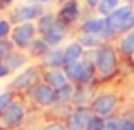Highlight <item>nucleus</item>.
<instances>
[{
  "instance_id": "obj_1",
  "label": "nucleus",
  "mask_w": 134,
  "mask_h": 130,
  "mask_svg": "<svg viewBox=\"0 0 134 130\" xmlns=\"http://www.w3.org/2000/svg\"><path fill=\"white\" fill-rule=\"evenodd\" d=\"M95 67L102 79L114 77L119 69V50L110 43H103L95 51Z\"/></svg>"
},
{
  "instance_id": "obj_2",
  "label": "nucleus",
  "mask_w": 134,
  "mask_h": 130,
  "mask_svg": "<svg viewBox=\"0 0 134 130\" xmlns=\"http://www.w3.org/2000/svg\"><path fill=\"white\" fill-rule=\"evenodd\" d=\"M38 38V28L36 22H24V24H16L12 28L10 38L14 48L19 51H24L31 46V43Z\"/></svg>"
},
{
  "instance_id": "obj_3",
  "label": "nucleus",
  "mask_w": 134,
  "mask_h": 130,
  "mask_svg": "<svg viewBox=\"0 0 134 130\" xmlns=\"http://www.w3.org/2000/svg\"><path fill=\"white\" fill-rule=\"evenodd\" d=\"M90 108H91V111H93L96 116H102V118L114 116L115 110L119 108V96H117V92L107 91V92L96 94L95 99L91 101Z\"/></svg>"
},
{
  "instance_id": "obj_4",
  "label": "nucleus",
  "mask_w": 134,
  "mask_h": 130,
  "mask_svg": "<svg viewBox=\"0 0 134 130\" xmlns=\"http://www.w3.org/2000/svg\"><path fill=\"white\" fill-rule=\"evenodd\" d=\"M41 75H43V72L40 70V67H36V65L28 67L26 70L17 74L16 77L9 82L7 89H10L14 94H16V92H23V91L28 92L29 89H33V87L40 82V77H41Z\"/></svg>"
},
{
  "instance_id": "obj_5",
  "label": "nucleus",
  "mask_w": 134,
  "mask_h": 130,
  "mask_svg": "<svg viewBox=\"0 0 134 130\" xmlns=\"http://www.w3.org/2000/svg\"><path fill=\"white\" fill-rule=\"evenodd\" d=\"M45 14V5L35 4V2H26L10 10V21L16 24L24 22H35Z\"/></svg>"
},
{
  "instance_id": "obj_6",
  "label": "nucleus",
  "mask_w": 134,
  "mask_h": 130,
  "mask_svg": "<svg viewBox=\"0 0 134 130\" xmlns=\"http://www.w3.org/2000/svg\"><path fill=\"white\" fill-rule=\"evenodd\" d=\"M26 120V106L21 99H14L10 106L5 110V113L0 116V122L5 127V130H17L23 127Z\"/></svg>"
},
{
  "instance_id": "obj_7",
  "label": "nucleus",
  "mask_w": 134,
  "mask_h": 130,
  "mask_svg": "<svg viewBox=\"0 0 134 130\" xmlns=\"http://www.w3.org/2000/svg\"><path fill=\"white\" fill-rule=\"evenodd\" d=\"M29 98L33 99L36 106L40 108H52L55 106V89H52L48 84H45L43 81L38 82L33 89L28 91Z\"/></svg>"
},
{
  "instance_id": "obj_8",
  "label": "nucleus",
  "mask_w": 134,
  "mask_h": 130,
  "mask_svg": "<svg viewBox=\"0 0 134 130\" xmlns=\"http://www.w3.org/2000/svg\"><path fill=\"white\" fill-rule=\"evenodd\" d=\"M57 17L67 26H72L76 21H79L81 17V5L77 0H65L64 4H60Z\"/></svg>"
},
{
  "instance_id": "obj_9",
  "label": "nucleus",
  "mask_w": 134,
  "mask_h": 130,
  "mask_svg": "<svg viewBox=\"0 0 134 130\" xmlns=\"http://www.w3.org/2000/svg\"><path fill=\"white\" fill-rule=\"evenodd\" d=\"M67 31H69V26H67V24H64L60 19H57L55 28L50 29V31H47V33H43V34H41V38L45 40V43H47L50 48H59L60 45H62V41L65 40Z\"/></svg>"
},
{
  "instance_id": "obj_10",
  "label": "nucleus",
  "mask_w": 134,
  "mask_h": 130,
  "mask_svg": "<svg viewBox=\"0 0 134 130\" xmlns=\"http://www.w3.org/2000/svg\"><path fill=\"white\" fill-rule=\"evenodd\" d=\"M134 12V7H132V4H129V2H126V4H122L119 9H115L114 12H112L108 17H105L107 19V22L110 24L112 28L115 29V31H120V28L124 26V22H126L127 19L131 17V14Z\"/></svg>"
},
{
  "instance_id": "obj_11",
  "label": "nucleus",
  "mask_w": 134,
  "mask_h": 130,
  "mask_svg": "<svg viewBox=\"0 0 134 130\" xmlns=\"http://www.w3.org/2000/svg\"><path fill=\"white\" fill-rule=\"evenodd\" d=\"M41 79H43L45 84H48L52 89H55V91L69 84V79H67V75L64 74L62 69H50V70H43Z\"/></svg>"
},
{
  "instance_id": "obj_12",
  "label": "nucleus",
  "mask_w": 134,
  "mask_h": 130,
  "mask_svg": "<svg viewBox=\"0 0 134 130\" xmlns=\"http://www.w3.org/2000/svg\"><path fill=\"white\" fill-rule=\"evenodd\" d=\"M45 70L50 69H62L64 67V48H50L47 55L41 58L40 63Z\"/></svg>"
},
{
  "instance_id": "obj_13",
  "label": "nucleus",
  "mask_w": 134,
  "mask_h": 130,
  "mask_svg": "<svg viewBox=\"0 0 134 130\" xmlns=\"http://www.w3.org/2000/svg\"><path fill=\"white\" fill-rule=\"evenodd\" d=\"M86 55V50L79 41H72L64 48V65L67 63H74V62H81Z\"/></svg>"
},
{
  "instance_id": "obj_14",
  "label": "nucleus",
  "mask_w": 134,
  "mask_h": 130,
  "mask_svg": "<svg viewBox=\"0 0 134 130\" xmlns=\"http://www.w3.org/2000/svg\"><path fill=\"white\" fill-rule=\"evenodd\" d=\"M105 28V17L102 16H90L81 22V33L83 34H102Z\"/></svg>"
},
{
  "instance_id": "obj_15",
  "label": "nucleus",
  "mask_w": 134,
  "mask_h": 130,
  "mask_svg": "<svg viewBox=\"0 0 134 130\" xmlns=\"http://www.w3.org/2000/svg\"><path fill=\"white\" fill-rule=\"evenodd\" d=\"M28 58H29V55H26L24 51L14 50L10 55L4 60V63H5V67L9 69V72L12 74V72H17L19 69H23L24 65H26V62H28Z\"/></svg>"
},
{
  "instance_id": "obj_16",
  "label": "nucleus",
  "mask_w": 134,
  "mask_h": 130,
  "mask_svg": "<svg viewBox=\"0 0 134 130\" xmlns=\"http://www.w3.org/2000/svg\"><path fill=\"white\" fill-rule=\"evenodd\" d=\"M117 50L124 57H134V31H129L119 38Z\"/></svg>"
},
{
  "instance_id": "obj_17",
  "label": "nucleus",
  "mask_w": 134,
  "mask_h": 130,
  "mask_svg": "<svg viewBox=\"0 0 134 130\" xmlns=\"http://www.w3.org/2000/svg\"><path fill=\"white\" fill-rule=\"evenodd\" d=\"M74 94H76V86L69 82L67 86L55 91V104H69V103H72Z\"/></svg>"
},
{
  "instance_id": "obj_18",
  "label": "nucleus",
  "mask_w": 134,
  "mask_h": 130,
  "mask_svg": "<svg viewBox=\"0 0 134 130\" xmlns=\"http://www.w3.org/2000/svg\"><path fill=\"white\" fill-rule=\"evenodd\" d=\"M48 51H50V46L45 43V40L41 38V36H38V38L31 43V46L28 48V55L31 57V58H43Z\"/></svg>"
},
{
  "instance_id": "obj_19",
  "label": "nucleus",
  "mask_w": 134,
  "mask_h": 130,
  "mask_svg": "<svg viewBox=\"0 0 134 130\" xmlns=\"http://www.w3.org/2000/svg\"><path fill=\"white\" fill-rule=\"evenodd\" d=\"M57 14H52V12H45L43 16L40 17L38 21H36V28H38V33H47L50 31V29L55 28V24H57Z\"/></svg>"
},
{
  "instance_id": "obj_20",
  "label": "nucleus",
  "mask_w": 134,
  "mask_h": 130,
  "mask_svg": "<svg viewBox=\"0 0 134 130\" xmlns=\"http://www.w3.org/2000/svg\"><path fill=\"white\" fill-rule=\"evenodd\" d=\"M77 41L84 46V50H98L105 41L102 40V36L98 34H81Z\"/></svg>"
},
{
  "instance_id": "obj_21",
  "label": "nucleus",
  "mask_w": 134,
  "mask_h": 130,
  "mask_svg": "<svg viewBox=\"0 0 134 130\" xmlns=\"http://www.w3.org/2000/svg\"><path fill=\"white\" fill-rule=\"evenodd\" d=\"M95 99L93 92L91 91H86V87H81V89H76V94H74V106H86V104H91V101Z\"/></svg>"
},
{
  "instance_id": "obj_22",
  "label": "nucleus",
  "mask_w": 134,
  "mask_h": 130,
  "mask_svg": "<svg viewBox=\"0 0 134 130\" xmlns=\"http://www.w3.org/2000/svg\"><path fill=\"white\" fill-rule=\"evenodd\" d=\"M122 5V0H102V4L96 7V12L98 16L102 17H108L115 9H119Z\"/></svg>"
},
{
  "instance_id": "obj_23",
  "label": "nucleus",
  "mask_w": 134,
  "mask_h": 130,
  "mask_svg": "<svg viewBox=\"0 0 134 130\" xmlns=\"http://www.w3.org/2000/svg\"><path fill=\"white\" fill-rule=\"evenodd\" d=\"M14 99H16V94H14L10 89H4L0 92V116H2V115L5 113V110L14 103Z\"/></svg>"
},
{
  "instance_id": "obj_24",
  "label": "nucleus",
  "mask_w": 134,
  "mask_h": 130,
  "mask_svg": "<svg viewBox=\"0 0 134 130\" xmlns=\"http://www.w3.org/2000/svg\"><path fill=\"white\" fill-rule=\"evenodd\" d=\"M12 28H14V26H10V19L0 17V41H2V40H9V38H10Z\"/></svg>"
},
{
  "instance_id": "obj_25",
  "label": "nucleus",
  "mask_w": 134,
  "mask_h": 130,
  "mask_svg": "<svg viewBox=\"0 0 134 130\" xmlns=\"http://www.w3.org/2000/svg\"><path fill=\"white\" fill-rule=\"evenodd\" d=\"M14 50H16V48H14V45H12L10 40H2L0 41V62H4Z\"/></svg>"
},
{
  "instance_id": "obj_26",
  "label": "nucleus",
  "mask_w": 134,
  "mask_h": 130,
  "mask_svg": "<svg viewBox=\"0 0 134 130\" xmlns=\"http://www.w3.org/2000/svg\"><path fill=\"white\" fill-rule=\"evenodd\" d=\"M86 130H105V118H102V116H96V115H95V116L90 120Z\"/></svg>"
},
{
  "instance_id": "obj_27",
  "label": "nucleus",
  "mask_w": 134,
  "mask_h": 130,
  "mask_svg": "<svg viewBox=\"0 0 134 130\" xmlns=\"http://www.w3.org/2000/svg\"><path fill=\"white\" fill-rule=\"evenodd\" d=\"M120 122H122V118H119V116L105 118V130H120Z\"/></svg>"
},
{
  "instance_id": "obj_28",
  "label": "nucleus",
  "mask_w": 134,
  "mask_h": 130,
  "mask_svg": "<svg viewBox=\"0 0 134 130\" xmlns=\"http://www.w3.org/2000/svg\"><path fill=\"white\" fill-rule=\"evenodd\" d=\"M40 130H67V127H65V123H62V122H48Z\"/></svg>"
},
{
  "instance_id": "obj_29",
  "label": "nucleus",
  "mask_w": 134,
  "mask_h": 130,
  "mask_svg": "<svg viewBox=\"0 0 134 130\" xmlns=\"http://www.w3.org/2000/svg\"><path fill=\"white\" fill-rule=\"evenodd\" d=\"M129 31H134V12L131 14L129 19L124 22V26L120 28V31H119V33H120V34H126V33H129Z\"/></svg>"
},
{
  "instance_id": "obj_30",
  "label": "nucleus",
  "mask_w": 134,
  "mask_h": 130,
  "mask_svg": "<svg viewBox=\"0 0 134 130\" xmlns=\"http://www.w3.org/2000/svg\"><path fill=\"white\" fill-rule=\"evenodd\" d=\"M120 130H134V118L131 116H126L120 122Z\"/></svg>"
},
{
  "instance_id": "obj_31",
  "label": "nucleus",
  "mask_w": 134,
  "mask_h": 130,
  "mask_svg": "<svg viewBox=\"0 0 134 130\" xmlns=\"http://www.w3.org/2000/svg\"><path fill=\"white\" fill-rule=\"evenodd\" d=\"M9 74H10V72H9V69L5 67V63H4V62H0V79L7 77Z\"/></svg>"
},
{
  "instance_id": "obj_32",
  "label": "nucleus",
  "mask_w": 134,
  "mask_h": 130,
  "mask_svg": "<svg viewBox=\"0 0 134 130\" xmlns=\"http://www.w3.org/2000/svg\"><path fill=\"white\" fill-rule=\"evenodd\" d=\"M12 2H14V0H0V10H7L12 5Z\"/></svg>"
},
{
  "instance_id": "obj_33",
  "label": "nucleus",
  "mask_w": 134,
  "mask_h": 130,
  "mask_svg": "<svg viewBox=\"0 0 134 130\" xmlns=\"http://www.w3.org/2000/svg\"><path fill=\"white\" fill-rule=\"evenodd\" d=\"M84 4L90 5V7H95V9H96L100 4H102V0H84Z\"/></svg>"
},
{
  "instance_id": "obj_34",
  "label": "nucleus",
  "mask_w": 134,
  "mask_h": 130,
  "mask_svg": "<svg viewBox=\"0 0 134 130\" xmlns=\"http://www.w3.org/2000/svg\"><path fill=\"white\" fill-rule=\"evenodd\" d=\"M29 2H35V4H40V5H45V4H50L52 0H29Z\"/></svg>"
},
{
  "instance_id": "obj_35",
  "label": "nucleus",
  "mask_w": 134,
  "mask_h": 130,
  "mask_svg": "<svg viewBox=\"0 0 134 130\" xmlns=\"http://www.w3.org/2000/svg\"><path fill=\"white\" fill-rule=\"evenodd\" d=\"M0 130H5V127L2 125V122H0Z\"/></svg>"
},
{
  "instance_id": "obj_36",
  "label": "nucleus",
  "mask_w": 134,
  "mask_h": 130,
  "mask_svg": "<svg viewBox=\"0 0 134 130\" xmlns=\"http://www.w3.org/2000/svg\"><path fill=\"white\" fill-rule=\"evenodd\" d=\"M0 92H2V86H0Z\"/></svg>"
},
{
  "instance_id": "obj_37",
  "label": "nucleus",
  "mask_w": 134,
  "mask_h": 130,
  "mask_svg": "<svg viewBox=\"0 0 134 130\" xmlns=\"http://www.w3.org/2000/svg\"><path fill=\"white\" fill-rule=\"evenodd\" d=\"M132 58H134V57H132Z\"/></svg>"
}]
</instances>
